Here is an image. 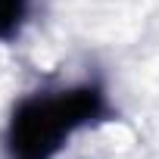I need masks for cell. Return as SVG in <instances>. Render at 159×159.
Returning a JSON list of instances; mask_svg holds the SVG:
<instances>
[{"instance_id":"obj_2","label":"cell","mask_w":159,"mask_h":159,"mask_svg":"<svg viewBox=\"0 0 159 159\" xmlns=\"http://www.w3.org/2000/svg\"><path fill=\"white\" fill-rule=\"evenodd\" d=\"M25 16V0H0V38H10Z\"/></svg>"},{"instance_id":"obj_1","label":"cell","mask_w":159,"mask_h":159,"mask_svg":"<svg viewBox=\"0 0 159 159\" xmlns=\"http://www.w3.org/2000/svg\"><path fill=\"white\" fill-rule=\"evenodd\" d=\"M103 112V97L97 88H78L56 97L25 100L10 125L13 159H50L62 140Z\"/></svg>"}]
</instances>
